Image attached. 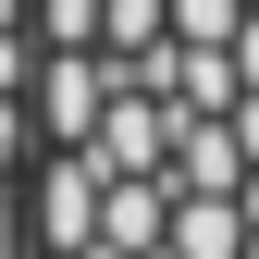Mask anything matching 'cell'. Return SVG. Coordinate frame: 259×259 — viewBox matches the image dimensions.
I'll return each instance as SVG.
<instances>
[{"label":"cell","instance_id":"1","mask_svg":"<svg viewBox=\"0 0 259 259\" xmlns=\"http://www.w3.org/2000/svg\"><path fill=\"white\" fill-rule=\"evenodd\" d=\"M37 259H259V0L37 13Z\"/></svg>","mask_w":259,"mask_h":259}]
</instances>
